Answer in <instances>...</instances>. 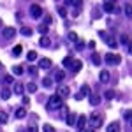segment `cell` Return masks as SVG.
Segmentation results:
<instances>
[{
  "label": "cell",
  "instance_id": "obj_18",
  "mask_svg": "<svg viewBox=\"0 0 132 132\" xmlns=\"http://www.w3.org/2000/svg\"><path fill=\"white\" fill-rule=\"evenodd\" d=\"M16 118H25L27 116V111H25V108H20V109H16Z\"/></svg>",
  "mask_w": 132,
  "mask_h": 132
},
{
  "label": "cell",
  "instance_id": "obj_12",
  "mask_svg": "<svg viewBox=\"0 0 132 132\" xmlns=\"http://www.w3.org/2000/svg\"><path fill=\"white\" fill-rule=\"evenodd\" d=\"M71 69H72V72H79V71H81V62H79V60H72Z\"/></svg>",
  "mask_w": 132,
  "mask_h": 132
},
{
  "label": "cell",
  "instance_id": "obj_32",
  "mask_svg": "<svg viewBox=\"0 0 132 132\" xmlns=\"http://www.w3.org/2000/svg\"><path fill=\"white\" fill-rule=\"evenodd\" d=\"M106 42H108L109 48H116V41H114V39H106Z\"/></svg>",
  "mask_w": 132,
  "mask_h": 132
},
{
  "label": "cell",
  "instance_id": "obj_28",
  "mask_svg": "<svg viewBox=\"0 0 132 132\" xmlns=\"http://www.w3.org/2000/svg\"><path fill=\"white\" fill-rule=\"evenodd\" d=\"M42 85H44L46 88H50L51 85H53V79H50V78H46V79H42Z\"/></svg>",
  "mask_w": 132,
  "mask_h": 132
},
{
  "label": "cell",
  "instance_id": "obj_39",
  "mask_svg": "<svg viewBox=\"0 0 132 132\" xmlns=\"http://www.w3.org/2000/svg\"><path fill=\"white\" fill-rule=\"evenodd\" d=\"M113 95H114V93H113L111 90H108V92H106V99H113Z\"/></svg>",
  "mask_w": 132,
  "mask_h": 132
},
{
  "label": "cell",
  "instance_id": "obj_16",
  "mask_svg": "<svg viewBox=\"0 0 132 132\" xmlns=\"http://www.w3.org/2000/svg\"><path fill=\"white\" fill-rule=\"evenodd\" d=\"M99 101H101V97H99V95L90 93V104H92V106H97V104H99Z\"/></svg>",
  "mask_w": 132,
  "mask_h": 132
},
{
  "label": "cell",
  "instance_id": "obj_41",
  "mask_svg": "<svg viewBox=\"0 0 132 132\" xmlns=\"http://www.w3.org/2000/svg\"><path fill=\"white\" fill-rule=\"evenodd\" d=\"M130 114H132V113H130V109H129V111L125 113V120H127V122H130Z\"/></svg>",
  "mask_w": 132,
  "mask_h": 132
},
{
  "label": "cell",
  "instance_id": "obj_43",
  "mask_svg": "<svg viewBox=\"0 0 132 132\" xmlns=\"http://www.w3.org/2000/svg\"><path fill=\"white\" fill-rule=\"evenodd\" d=\"M0 69H4V65H2V62H0Z\"/></svg>",
  "mask_w": 132,
  "mask_h": 132
},
{
  "label": "cell",
  "instance_id": "obj_7",
  "mask_svg": "<svg viewBox=\"0 0 132 132\" xmlns=\"http://www.w3.org/2000/svg\"><path fill=\"white\" fill-rule=\"evenodd\" d=\"M23 92H25V86H23V83L16 81V83H14V93H16V95H23Z\"/></svg>",
  "mask_w": 132,
  "mask_h": 132
},
{
  "label": "cell",
  "instance_id": "obj_3",
  "mask_svg": "<svg viewBox=\"0 0 132 132\" xmlns=\"http://www.w3.org/2000/svg\"><path fill=\"white\" fill-rule=\"evenodd\" d=\"M104 60H106V63H109V65H118V63L122 62V56L116 55V53H108V55L104 56Z\"/></svg>",
  "mask_w": 132,
  "mask_h": 132
},
{
  "label": "cell",
  "instance_id": "obj_6",
  "mask_svg": "<svg viewBox=\"0 0 132 132\" xmlns=\"http://www.w3.org/2000/svg\"><path fill=\"white\" fill-rule=\"evenodd\" d=\"M2 35H4L5 39H12V37L16 35V28H14V27H5V28L2 30Z\"/></svg>",
  "mask_w": 132,
  "mask_h": 132
},
{
  "label": "cell",
  "instance_id": "obj_14",
  "mask_svg": "<svg viewBox=\"0 0 132 132\" xmlns=\"http://www.w3.org/2000/svg\"><path fill=\"white\" fill-rule=\"evenodd\" d=\"M92 62H93L95 65H101V63H102L101 55H99V53H92Z\"/></svg>",
  "mask_w": 132,
  "mask_h": 132
},
{
  "label": "cell",
  "instance_id": "obj_22",
  "mask_svg": "<svg viewBox=\"0 0 132 132\" xmlns=\"http://www.w3.org/2000/svg\"><path fill=\"white\" fill-rule=\"evenodd\" d=\"M9 97H11V90H9V88H4V90H2V99L7 101Z\"/></svg>",
  "mask_w": 132,
  "mask_h": 132
},
{
  "label": "cell",
  "instance_id": "obj_9",
  "mask_svg": "<svg viewBox=\"0 0 132 132\" xmlns=\"http://www.w3.org/2000/svg\"><path fill=\"white\" fill-rule=\"evenodd\" d=\"M39 67H41V69H50L51 67V60L50 58H41V60H39Z\"/></svg>",
  "mask_w": 132,
  "mask_h": 132
},
{
  "label": "cell",
  "instance_id": "obj_35",
  "mask_svg": "<svg viewBox=\"0 0 132 132\" xmlns=\"http://www.w3.org/2000/svg\"><path fill=\"white\" fill-rule=\"evenodd\" d=\"M42 129H44V132H55V129H53L51 125H48V123H46V125H44Z\"/></svg>",
  "mask_w": 132,
  "mask_h": 132
},
{
  "label": "cell",
  "instance_id": "obj_4",
  "mask_svg": "<svg viewBox=\"0 0 132 132\" xmlns=\"http://www.w3.org/2000/svg\"><path fill=\"white\" fill-rule=\"evenodd\" d=\"M30 14L34 16V18H41L42 16V7L37 5V4H32L30 5Z\"/></svg>",
  "mask_w": 132,
  "mask_h": 132
},
{
  "label": "cell",
  "instance_id": "obj_13",
  "mask_svg": "<svg viewBox=\"0 0 132 132\" xmlns=\"http://www.w3.org/2000/svg\"><path fill=\"white\" fill-rule=\"evenodd\" d=\"M109 78H111V76H109V72H108V71H102L101 76H99L101 83H108V81H109Z\"/></svg>",
  "mask_w": 132,
  "mask_h": 132
},
{
  "label": "cell",
  "instance_id": "obj_23",
  "mask_svg": "<svg viewBox=\"0 0 132 132\" xmlns=\"http://www.w3.org/2000/svg\"><path fill=\"white\" fill-rule=\"evenodd\" d=\"M79 95H90V86H88V85H83V88H81V93H79Z\"/></svg>",
  "mask_w": 132,
  "mask_h": 132
},
{
  "label": "cell",
  "instance_id": "obj_15",
  "mask_svg": "<svg viewBox=\"0 0 132 132\" xmlns=\"http://www.w3.org/2000/svg\"><path fill=\"white\" fill-rule=\"evenodd\" d=\"M63 78H65V72H63V71H56V72H55V76H53L55 81H63Z\"/></svg>",
  "mask_w": 132,
  "mask_h": 132
},
{
  "label": "cell",
  "instance_id": "obj_33",
  "mask_svg": "<svg viewBox=\"0 0 132 132\" xmlns=\"http://www.w3.org/2000/svg\"><path fill=\"white\" fill-rule=\"evenodd\" d=\"M4 83H5V85H11V83H14L12 76H4Z\"/></svg>",
  "mask_w": 132,
  "mask_h": 132
},
{
  "label": "cell",
  "instance_id": "obj_17",
  "mask_svg": "<svg viewBox=\"0 0 132 132\" xmlns=\"http://www.w3.org/2000/svg\"><path fill=\"white\" fill-rule=\"evenodd\" d=\"M108 132H120V125L116 122L111 123V125H108Z\"/></svg>",
  "mask_w": 132,
  "mask_h": 132
},
{
  "label": "cell",
  "instance_id": "obj_19",
  "mask_svg": "<svg viewBox=\"0 0 132 132\" xmlns=\"http://www.w3.org/2000/svg\"><path fill=\"white\" fill-rule=\"evenodd\" d=\"M27 60H28V62H35V60H37V53H35V51H28Z\"/></svg>",
  "mask_w": 132,
  "mask_h": 132
},
{
  "label": "cell",
  "instance_id": "obj_25",
  "mask_svg": "<svg viewBox=\"0 0 132 132\" xmlns=\"http://www.w3.org/2000/svg\"><path fill=\"white\" fill-rule=\"evenodd\" d=\"M21 34H23V35H27V37H28V35H32V28H28V27H21Z\"/></svg>",
  "mask_w": 132,
  "mask_h": 132
},
{
  "label": "cell",
  "instance_id": "obj_5",
  "mask_svg": "<svg viewBox=\"0 0 132 132\" xmlns=\"http://www.w3.org/2000/svg\"><path fill=\"white\" fill-rule=\"evenodd\" d=\"M76 127H78V130H79V132H85V127H86V116H85V114L78 116V120H76Z\"/></svg>",
  "mask_w": 132,
  "mask_h": 132
},
{
  "label": "cell",
  "instance_id": "obj_36",
  "mask_svg": "<svg viewBox=\"0 0 132 132\" xmlns=\"http://www.w3.org/2000/svg\"><path fill=\"white\" fill-rule=\"evenodd\" d=\"M122 42L127 46V50H129V37H127V35H122Z\"/></svg>",
  "mask_w": 132,
  "mask_h": 132
},
{
  "label": "cell",
  "instance_id": "obj_29",
  "mask_svg": "<svg viewBox=\"0 0 132 132\" xmlns=\"http://www.w3.org/2000/svg\"><path fill=\"white\" fill-rule=\"evenodd\" d=\"M69 39H71L72 42H78V34H76V32H71V34H69Z\"/></svg>",
  "mask_w": 132,
  "mask_h": 132
},
{
  "label": "cell",
  "instance_id": "obj_10",
  "mask_svg": "<svg viewBox=\"0 0 132 132\" xmlns=\"http://www.w3.org/2000/svg\"><path fill=\"white\" fill-rule=\"evenodd\" d=\"M76 118H78V116H76L74 113H69V114L65 116V122H67V125H76Z\"/></svg>",
  "mask_w": 132,
  "mask_h": 132
},
{
  "label": "cell",
  "instance_id": "obj_30",
  "mask_svg": "<svg viewBox=\"0 0 132 132\" xmlns=\"http://www.w3.org/2000/svg\"><path fill=\"white\" fill-rule=\"evenodd\" d=\"M39 32L42 34V37H44V35L48 34V27H46V25H41V27H39Z\"/></svg>",
  "mask_w": 132,
  "mask_h": 132
},
{
  "label": "cell",
  "instance_id": "obj_21",
  "mask_svg": "<svg viewBox=\"0 0 132 132\" xmlns=\"http://www.w3.org/2000/svg\"><path fill=\"white\" fill-rule=\"evenodd\" d=\"M71 65H72V58L71 56H65V58H63V67L71 69Z\"/></svg>",
  "mask_w": 132,
  "mask_h": 132
},
{
  "label": "cell",
  "instance_id": "obj_38",
  "mask_svg": "<svg viewBox=\"0 0 132 132\" xmlns=\"http://www.w3.org/2000/svg\"><path fill=\"white\" fill-rule=\"evenodd\" d=\"M83 46H85V42H83V41H78V42H76V50H81Z\"/></svg>",
  "mask_w": 132,
  "mask_h": 132
},
{
  "label": "cell",
  "instance_id": "obj_37",
  "mask_svg": "<svg viewBox=\"0 0 132 132\" xmlns=\"http://www.w3.org/2000/svg\"><path fill=\"white\" fill-rule=\"evenodd\" d=\"M58 14H60V16H65V14H67L65 7H58Z\"/></svg>",
  "mask_w": 132,
  "mask_h": 132
},
{
  "label": "cell",
  "instance_id": "obj_8",
  "mask_svg": "<svg viewBox=\"0 0 132 132\" xmlns=\"http://www.w3.org/2000/svg\"><path fill=\"white\" fill-rule=\"evenodd\" d=\"M60 99H67L69 97V88L67 86H62V88H58V93H56Z\"/></svg>",
  "mask_w": 132,
  "mask_h": 132
},
{
  "label": "cell",
  "instance_id": "obj_20",
  "mask_svg": "<svg viewBox=\"0 0 132 132\" xmlns=\"http://www.w3.org/2000/svg\"><path fill=\"white\" fill-rule=\"evenodd\" d=\"M39 44H41L42 48H48V46H50V37H46V35H44V37H41Z\"/></svg>",
  "mask_w": 132,
  "mask_h": 132
},
{
  "label": "cell",
  "instance_id": "obj_31",
  "mask_svg": "<svg viewBox=\"0 0 132 132\" xmlns=\"http://www.w3.org/2000/svg\"><path fill=\"white\" fill-rule=\"evenodd\" d=\"M12 71H14V74H18V76H20V74H23V67H21V65H16Z\"/></svg>",
  "mask_w": 132,
  "mask_h": 132
},
{
  "label": "cell",
  "instance_id": "obj_40",
  "mask_svg": "<svg viewBox=\"0 0 132 132\" xmlns=\"http://www.w3.org/2000/svg\"><path fill=\"white\" fill-rule=\"evenodd\" d=\"M28 132H37V127L35 125H28Z\"/></svg>",
  "mask_w": 132,
  "mask_h": 132
},
{
  "label": "cell",
  "instance_id": "obj_11",
  "mask_svg": "<svg viewBox=\"0 0 132 132\" xmlns=\"http://www.w3.org/2000/svg\"><path fill=\"white\" fill-rule=\"evenodd\" d=\"M102 9L106 11V12H113V11H114V4H113V2H104V4H102Z\"/></svg>",
  "mask_w": 132,
  "mask_h": 132
},
{
  "label": "cell",
  "instance_id": "obj_27",
  "mask_svg": "<svg viewBox=\"0 0 132 132\" xmlns=\"http://www.w3.org/2000/svg\"><path fill=\"white\" fill-rule=\"evenodd\" d=\"M27 90L28 92H35L37 90V85H35V83H28V85H27Z\"/></svg>",
  "mask_w": 132,
  "mask_h": 132
},
{
  "label": "cell",
  "instance_id": "obj_24",
  "mask_svg": "<svg viewBox=\"0 0 132 132\" xmlns=\"http://www.w3.org/2000/svg\"><path fill=\"white\" fill-rule=\"evenodd\" d=\"M21 51H23V46H20V44H18V46H16V48L12 50V55H14V56H20Z\"/></svg>",
  "mask_w": 132,
  "mask_h": 132
},
{
  "label": "cell",
  "instance_id": "obj_2",
  "mask_svg": "<svg viewBox=\"0 0 132 132\" xmlns=\"http://www.w3.org/2000/svg\"><path fill=\"white\" fill-rule=\"evenodd\" d=\"M62 106H63V104H62V99L58 95H51L50 97V101H48V109H58Z\"/></svg>",
  "mask_w": 132,
  "mask_h": 132
},
{
  "label": "cell",
  "instance_id": "obj_26",
  "mask_svg": "<svg viewBox=\"0 0 132 132\" xmlns=\"http://www.w3.org/2000/svg\"><path fill=\"white\" fill-rule=\"evenodd\" d=\"M0 123H7V113L0 111Z\"/></svg>",
  "mask_w": 132,
  "mask_h": 132
},
{
  "label": "cell",
  "instance_id": "obj_42",
  "mask_svg": "<svg viewBox=\"0 0 132 132\" xmlns=\"http://www.w3.org/2000/svg\"><path fill=\"white\" fill-rule=\"evenodd\" d=\"M125 14L130 18V5H127V7H125Z\"/></svg>",
  "mask_w": 132,
  "mask_h": 132
},
{
  "label": "cell",
  "instance_id": "obj_1",
  "mask_svg": "<svg viewBox=\"0 0 132 132\" xmlns=\"http://www.w3.org/2000/svg\"><path fill=\"white\" fill-rule=\"evenodd\" d=\"M86 125H90L92 130H95V129H99L102 125V114L97 111H93L90 116H86Z\"/></svg>",
  "mask_w": 132,
  "mask_h": 132
},
{
  "label": "cell",
  "instance_id": "obj_34",
  "mask_svg": "<svg viewBox=\"0 0 132 132\" xmlns=\"http://www.w3.org/2000/svg\"><path fill=\"white\" fill-rule=\"evenodd\" d=\"M28 72H30L32 76H37V67H34V65H30V67H28Z\"/></svg>",
  "mask_w": 132,
  "mask_h": 132
}]
</instances>
